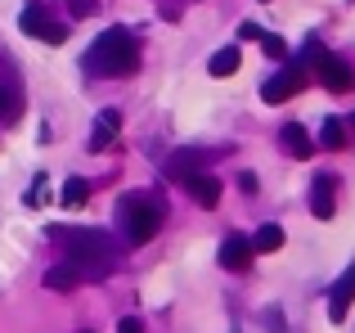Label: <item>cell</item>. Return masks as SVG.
Listing matches in <instances>:
<instances>
[{
    "instance_id": "obj_1",
    "label": "cell",
    "mask_w": 355,
    "mask_h": 333,
    "mask_svg": "<svg viewBox=\"0 0 355 333\" xmlns=\"http://www.w3.org/2000/svg\"><path fill=\"white\" fill-rule=\"evenodd\" d=\"M63 253H68V266L77 271V280H104L117 266V248L108 244L104 230H63Z\"/></svg>"
},
{
    "instance_id": "obj_2",
    "label": "cell",
    "mask_w": 355,
    "mask_h": 333,
    "mask_svg": "<svg viewBox=\"0 0 355 333\" xmlns=\"http://www.w3.org/2000/svg\"><path fill=\"white\" fill-rule=\"evenodd\" d=\"M86 68L99 72V77H130L139 68V45L126 27H108L86 54Z\"/></svg>"
},
{
    "instance_id": "obj_3",
    "label": "cell",
    "mask_w": 355,
    "mask_h": 333,
    "mask_svg": "<svg viewBox=\"0 0 355 333\" xmlns=\"http://www.w3.org/2000/svg\"><path fill=\"white\" fill-rule=\"evenodd\" d=\"M121 225H126V244H148V239L162 230V203L148 198V194H130L126 207H121Z\"/></svg>"
},
{
    "instance_id": "obj_4",
    "label": "cell",
    "mask_w": 355,
    "mask_h": 333,
    "mask_svg": "<svg viewBox=\"0 0 355 333\" xmlns=\"http://www.w3.org/2000/svg\"><path fill=\"white\" fill-rule=\"evenodd\" d=\"M306 63L315 68V77H320L329 90H351V86H355V72H351V63H342L338 54H329L320 41H315V36L306 41Z\"/></svg>"
},
{
    "instance_id": "obj_5",
    "label": "cell",
    "mask_w": 355,
    "mask_h": 333,
    "mask_svg": "<svg viewBox=\"0 0 355 333\" xmlns=\"http://www.w3.org/2000/svg\"><path fill=\"white\" fill-rule=\"evenodd\" d=\"M18 27H23L27 36H36V41H45V45H63V36H68V27H63L45 5H27L23 14H18Z\"/></svg>"
},
{
    "instance_id": "obj_6",
    "label": "cell",
    "mask_w": 355,
    "mask_h": 333,
    "mask_svg": "<svg viewBox=\"0 0 355 333\" xmlns=\"http://www.w3.org/2000/svg\"><path fill=\"white\" fill-rule=\"evenodd\" d=\"M302 86H306V68L302 63H288V68H279L275 77L261 86V99H266V104H284V99H293Z\"/></svg>"
},
{
    "instance_id": "obj_7",
    "label": "cell",
    "mask_w": 355,
    "mask_h": 333,
    "mask_svg": "<svg viewBox=\"0 0 355 333\" xmlns=\"http://www.w3.org/2000/svg\"><path fill=\"white\" fill-rule=\"evenodd\" d=\"M351 302H355V262L338 275V284H333V293H329V320L333 325H342V320L351 316Z\"/></svg>"
},
{
    "instance_id": "obj_8",
    "label": "cell",
    "mask_w": 355,
    "mask_h": 333,
    "mask_svg": "<svg viewBox=\"0 0 355 333\" xmlns=\"http://www.w3.org/2000/svg\"><path fill=\"white\" fill-rule=\"evenodd\" d=\"M220 266H225V271H248V266H252V257H257V253H252V239H243V234H230V239H220Z\"/></svg>"
},
{
    "instance_id": "obj_9",
    "label": "cell",
    "mask_w": 355,
    "mask_h": 333,
    "mask_svg": "<svg viewBox=\"0 0 355 333\" xmlns=\"http://www.w3.org/2000/svg\"><path fill=\"white\" fill-rule=\"evenodd\" d=\"M184 189H189L193 203H202V207H216L220 203V180L211 171H189L184 176Z\"/></svg>"
},
{
    "instance_id": "obj_10",
    "label": "cell",
    "mask_w": 355,
    "mask_h": 333,
    "mask_svg": "<svg viewBox=\"0 0 355 333\" xmlns=\"http://www.w3.org/2000/svg\"><path fill=\"white\" fill-rule=\"evenodd\" d=\"M117 131H121V113L117 108H104V113L95 117V131H90V153L108 149V144L117 140Z\"/></svg>"
},
{
    "instance_id": "obj_11",
    "label": "cell",
    "mask_w": 355,
    "mask_h": 333,
    "mask_svg": "<svg viewBox=\"0 0 355 333\" xmlns=\"http://www.w3.org/2000/svg\"><path fill=\"white\" fill-rule=\"evenodd\" d=\"M279 140H284V149L293 153V158H311V153H315L311 131H306V126H297V122H288L284 131H279Z\"/></svg>"
},
{
    "instance_id": "obj_12",
    "label": "cell",
    "mask_w": 355,
    "mask_h": 333,
    "mask_svg": "<svg viewBox=\"0 0 355 333\" xmlns=\"http://www.w3.org/2000/svg\"><path fill=\"white\" fill-rule=\"evenodd\" d=\"M333 207H338V203H333V180H329V176H315V185H311V212L320 221H329Z\"/></svg>"
},
{
    "instance_id": "obj_13",
    "label": "cell",
    "mask_w": 355,
    "mask_h": 333,
    "mask_svg": "<svg viewBox=\"0 0 355 333\" xmlns=\"http://www.w3.org/2000/svg\"><path fill=\"white\" fill-rule=\"evenodd\" d=\"M18 113H23V95H18L14 81L0 77V122H14Z\"/></svg>"
},
{
    "instance_id": "obj_14",
    "label": "cell",
    "mask_w": 355,
    "mask_h": 333,
    "mask_svg": "<svg viewBox=\"0 0 355 333\" xmlns=\"http://www.w3.org/2000/svg\"><path fill=\"white\" fill-rule=\"evenodd\" d=\"M86 198H90V185L81 180V176L63 180V189H59V203H63V207H86Z\"/></svg>"
},
{
    "instance_id": "obj_15",
    "label": "cell",
    "mask_w": 355,
    "mask_h": 333,
    "mask_svg": "<svg viewBox=\"0 0 355 333\" xmlns=\"http://www.w3.org/2000/svg\"><path fill=\"white\" fill-rule=\"evenodd\" d=\"M279 248H284V230L279 225H261L252 234V253H279Z\"/></svg>"
},
{
    "instance_id": "obj_16",
    "label": "cell",
    "mask_w": 355,
    "mask_h": 333,
    "mask_svg": "<svg viewBox=\"0 0 355 333\" xmlns=\"http://www.w3.org/2000/svg\"><path fill=\"white\" fill-rule=\"evenodd\" d=\"M207 68H211V77H230V72L239 68V45H225V50H216Z\"/></svg>"
},
{
    "instance_id": "obj_17",
    "label": "cell",
    "mask_w": 355,
    "mask_h": 333,
    "mask_svg": "<svg viewBox=\"0 0 355 333\" xmlns=\"http://www.w3.org/2000/svg\"><path fill=\"white\" fill-rule=\"evenodd\" d=\"M72 284H77V271H72L68 262H63V266H50V271H45V289H54V293L63 289V293H68Z\"/></svg>"
},
{
    "instance_id": "obj_18",
    "label": "cell",
    "mask_w": 355,
    "mask_h": 333,
    "mask_svg": "<svg viewBox=\"0 0 355 333\" xmlns=\"http://www.w3.org/2000/svg\"><path fill=\"white\" fill-rule=\"evenodd\" d=\"M320 144L324 149H347V126H342V117H329V122H324Z\"/></svg>"
},
{
    "instance_id": "obj_19",
    "label": "cell",
    "mask_w": 355,
    "mask_h": 333,
    "mask_svg": "<svg viewBox=\"0 0 355 333\" xmlns=\"http://www.w3.org/2000/svg\"><path fill=\"white\" fill-rule=\"evenodd\" d=\"M261 50H266L270 59H288V45H284V36H270V32H261Z\"/></svg>"
},
{
    "instance_id": "obj_20",
    "label": "cell",
    "mask_w": 355,
    "mask_h": 333,
    "mask_svg": "<svg viewBox=\"0 0 355 333\" xmlns=\"http://www.w3.org/2000/svg\"><path fill=\"white\" fill-rule=\"evenodd\" d=\"M45 198H50V185H45V176H36L32 194H27V207H45Z\"/></svg>"
},
{
    "instance_id": "obj_21",
    "label": "cell",
    "mask_w": 355,
    "mask_h": 333,
    "mask_svg": "<svg viewBox=\"0 0 355 333\" xmlns=\"http://www.w3.org/2000/svg\"><path fill=\"white\" fill-rule=\"evenodd\" d=\"M239 41H261V27L257 23H243L239 27Z\"/></svg>"
},
{
    "instance_id": "obj_22",
    "label": "cell",
    "mask_w": 355,
    "mask_h": 333,
    "mask_svg": "<svg viewBox=\"0 0 355 333\" xmlns=\"http://www.w3.org/2000/svg\"><path fill=\"white\" fill-rule=\"evenodd\" d=\"M117 333H144V325H139L135 316H126V320H121V325H117Z\"/></svg>"
},
{
    "instance_id": "obj_23",
    "label": "cell",
    "mask_w": 355,
    "mask_h": 333,
    "mask_svg": "<svg viewBox=\"0 0 355 333\" xmlns=\"http://www.w3.org/2000/svg\"><path fill=\"white\" fill-rule=\"evenodd\" d=\"M72 14H81V18L95 14V0H77V5H72Z\"/></svg>"
},
{
    "instance_id": "obj_24",
    "label": "cell",
    "mask_w": 355,
    "mask_h": 333,
    "mask_svg": "<svg viewBox=\"0 0 355 333\" xmlns=\"http://www.w3.org/2000/svg\"><path fill=\"white\" fill-rule=\"evenodd\" d=\"M351 126H355V113H351Z\"/></svg>"
}]
</instances>
